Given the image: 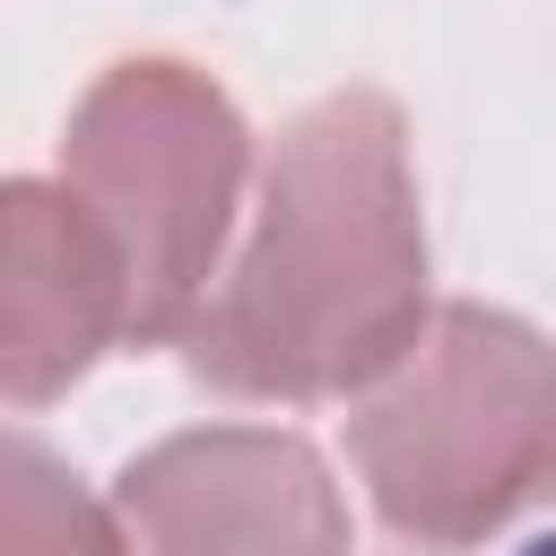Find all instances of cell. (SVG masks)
Instances as JSON below:
<instances>
[{
	"mask_svg": "<svg viewBox=\"0 0 556 556\" xmlns=\"http://www.w3.org/2000/svg\"><path fill=\"white\" fill-rule=\"evenodd\" d=\"M426 330V208L382 87L313 96L252 200V235L191 304L182 365L226 400H356Z\"/></svg>",
	"mask_w": 556,
	"mask_h": 556,
	"instance_id": "6da1fadb",
	"label": "cell"
},
{
	"mask_svg": "<svg viewBox=\"0 0 556 556\" xmlns=\"http://www.w3.org/2000/svg\"><path fill=\"white\" fill-rule=\"evenodd\" d=\"M130 330V287L104 217L70 182L0 174V400H61Z\"/></svg>",
	"mask_w": 556,
	"mask_h": 556,
	"instance_id": "5b68a950",
	"label": "cell"
},
{
	"mask_svg": "<svg viewBox=\"0 0 556 556\" xmlns=\"http://www.w3.org/2000/svg\"><path fill=\"white\" fill-rule=\"evenodd\" d=\"M122 556H348V495L304 434L191 426L113 478Z\"/></svg>",
	"mask_w": 556,
	"mask_h": 556,
	"instance_id": "277c9868",
	"label": "cell"
},
{
	"mask_svg": "<svg viewBox=\"0 0 556 556\" xmlns=\"http://www.w3.org/2000/svg\"><path fill=\"white\" fill-rule=\"evenodd\" d=\"M0 556H122L113 504L26 426H0Z\"/></svg>",
	"mask_w": 556,
	"mask_h": 556,
	"instance_id": "8992f818",
	"label": "cell"
},
{
	"mask_svg": "<svg viewBox=\"0 0 556 556\" xmlns=\"http://www.w3.org/2000/svg\"><path fill=\"white\" fill-rule=\"evenodd\" d=\"M243 174H252V130L226 104V87L200 78L191 61L139 52L78 96L61 130V182L104 217L122 252L130 348H165L208 295Z\"/></svg>",
	"mask_w": 556,
	"mask_h": 556,
	"instance_id": "3957f363",
	"label": "cell"
},
{
	"mask_svg": "<svg viewBox=\"0 0 556 556\" xmlns=\"http://www.w3.org/2000/svg\"><path fill=\"white\" fill-rule=\"evenodd\" d=\"M356 478L391 539L478 547L556 469V365L521 313L443 304L408 356L356 391Z\"/></svg>",
	"mask_w": 556,
	"mask_h": 556,
	"instance_id": "7a4b0ae2",
	"label": "cell"
}]
</instances>
